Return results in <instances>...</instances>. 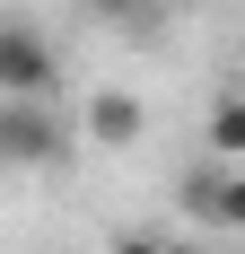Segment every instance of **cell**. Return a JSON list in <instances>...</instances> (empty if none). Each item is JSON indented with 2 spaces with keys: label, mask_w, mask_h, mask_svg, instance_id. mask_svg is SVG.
<instances>
[{
  "label": "cell",
  "mask_w": 245,
  "mask_h": 254,
  "mask_svg": "<svg viewBox=\"0 0 245 254\" xmlns=\"http://www.w3.org/2000/svg\"><path fill=\"white\" fill-rule=\"evenodd\" d=\"M184 210L210 219V228H228V237H245V167H228V158L201 149V167L184 176Z\"/></svg>",
  "instance_id": "cell-4"
},
{
  "label": "cell",
  "mask_w": 245,
  "mask_h": 254,
  "mask_svg": "<svg viewBox=\"0 0 245 254\" xmlns=\"http://www.w3.org/2000/svg\"><path fill=\"white\" fill-rule=\"evenodd\" d=\"M0 97H61V53L35 18L0 26Z\"/></svg>",
  "instance_id": "cell-2"
},
{
  "label": "cell",
  "mask_w": 245,
  "mask_h": 254,
  "mask_svg": "<svg viewBox=\"0 0 245 254\" xmlns=\"http://www.w3.org/2000/svg\"><path fill=\"white\" fill-rule=\"evenodd\" d=\"M105 35H158L167 26V0H79Z\"/></svg>",
  "instance_id": "cell-5"
},
{
  "label": "cell",
  "mask_w": 245,
  "mask_h": 254,
  "mask_svg": "<svg viewBox=\"0 0 245 254\" xmlns=\"http://www.w3.org/2000/svg\"><path fill=\"white\" fill-rule=\"evenodd\" d=\"M114 254H167V246H149V237H122V246Z\"/></svg>",
  "instance_id": "cell-7"
},
{
  "label": "cell",
  "mask_w": 245,
  "mask_h": 254,
  "mask_svg": "<svg viewBox=\"0 0 245 254\" xmlns=\"http://www.w3.org/2000/svg\"><path fill=\"white\" fill-rule=\"evenodd\" d=\"M79 131H88V149L122 158L149 140V105L131 97V88H88V105H79Z\"/></svg>",
  "instance_id": "cell-3"
},
{
  "label": "cell",
  "mask_w": 245,
  "mask_h": 254,
  "mask_svg": "<svg viewBox=\"0 0 245 254\" xmlns=\"http://www.w3.org/2000/svg\"><path fill=\"white\" fill-rule=\"evenodd\" d=\"M201 149L228 158V167H245V97H219L210 114H201Z\"/></svg>",
  "instance_id": "cell-6"
},
{
  "label": "cell",
  "mask_w": 245,
  "mask_h": 254,
  "mask_svg": "<svg viewBox=\"0 0 245 254\" xmlns=\"http://www.w3.org/2000/svg\"><path fill=\"white\" fill-rule=\"evenodd\" d=\"M70 149H88V131L70 123L61 97H0V158H9V167L44 176V167H61Z\"/></svg>",
  "instance_id": "cell-1"
}]
</instances>
